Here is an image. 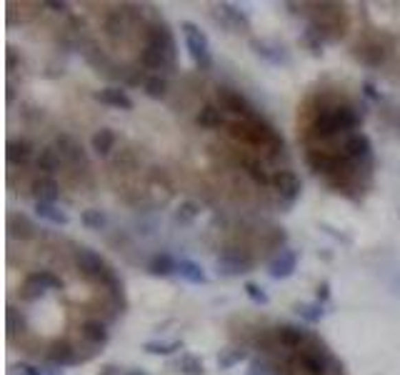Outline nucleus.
<instances>
[{
	"label": "nucleus",
	"mask_w": 400,
	"mask_h": 375,
	"mask_svg": "<svg viewBox=\"0 0 400 375\" xmlns=\"http://www.w3.org/2000/svg\"><path fill=\"white\" fill-rule=\"evenodd\" d=\"M363 125V113L348 100H335L333 105H318L313 111V120L303 133V146L311 148L313 140L325 143L338 135H351V130Z\"/></svg>",
	"instance_id": "f257e3e1"
},
{
	"label": "nucleus",
	"mask_w": 400,
	"mask_h": 375,
	"mask_svg": "<svg viewBox=\"0 0 400 375\" xmlns=\"http://www.w3.org/2000/svg\"><path fill=\"white\" fill-rule=\"evenodd\" d=\"M100 105H108V108H118V111H133L135 103L133 98L123 91V88H103L93 95Z\"/></svg>",
	"instance_id": "4be33fe9"
},
{
	"label": "nucleus",
	"mask_w": 400,
	"mask_h": 375,
	"mask_svg": "<svg viewBox=\"0 0 400 375\" xmlns=\"http://www.w3.org/2000/svg\"><path fill=\"white\" fill-rule=\"evenodd\" d=\"M175 368H178L183 375H203V373H205V365H203V361H200L198 355H193V353H183V355H180V361L175 363Z\"/></svg>",
	"instance_id": "2f4dec72"
},
{
	"label": "nucleus",
	"mask_w": 400,
	"mask_h": 375,
	"mask_svg": "<svg viewBox=\"0 0 400 375\" xmlns=\"http://www.w3.org/2000/svg\"><path fill=\"white\" fill-rule=\"evenodd\" d=\"M198 216H200V205H198V203L186 201V203H180L178 213H175V223H180V225H190V223H193Z\"/></svg>",
	"instance_id": "4c0bfd02"
},
{
	"label": "nucleus",
	"mask_w": 400,
	"mask_h": 375,
	"mask_svg": "<svg viewBox=\"0 0 400 375\" xmlns=\"http://www.w3.org/2000/svg\"><path fill=\"white\" fill-rule=\"evenodd\" d=\"M143 91L148 98H153V100H163V98L168 95V78L160 76V73H155V76L145 78V85Z\"/></svg>",
	"instance_id": "c756f323"
},
{
	"label": "nucleus",
	"mask_w": 400,
	"mask_h": 375,
	"mask_svg": "<svg viewBox=\"0 0 400 375\" xmlns=\"http://www.w3.org/2000/svg\"><path fill=\"white\" fill-rule=\"evenodd\" d=\"M195 125L200 130H215V128H228V120H225V113L221 111V105L208 103L195 113Z\"/></svg>",
	"instance_id": "6ab92c4d"
},
{
	"label": "nucleus",
	"mask_w": 400,
	"mask_h": 375,
	"mask_svg": "<svg viewBox=\"0 0 400 375\" xmlns=\"http://www.w3.org/2000/svg\"><path fill=\"white\" fill-rule=\"evenodd\" d=\"M296 312L305 320V323H311V326L320 323V320H323V315H325V310H323V306H320V303H298Z\"/></svg>",
	"instance_id": "c9c22d12"
},
{
	"label": "nucleus",
	"mask_w": 400,
	"mask_h": 375,
	"mask_svg": "<svg viewBox=\"0 0 400 375\" xmlns=\"http://www.w3.org/2000/svg\"><path fill=\"white\" fill-rule=\"evenodd\" d=\"M15 333H28V318L18 308L8 306V335L13 338Z\"/></svg>",
	"instance_id": "72a5a7b5"
},
{
	"label": "nucleus",
	"mask_w": 400,
	"mask_h": 375,
	"mask_svg": "<svg viewBox=\"0 0 400 375\" xmlns=\"http://www.w3.org/2000/svg\"><path fill=\"white\" fill-rule=\"evenodd\" d=\"M180 30H183V38H186V48L193 58L195 68L200 73H210L213 70V53H210V43H208V35L190 21L180 23Z\"/></svg>",
	"instance_id": "39448f33"
},
{
	"label": "nucleus",
	"mask_w": 400,
	"mask_h": 375,
	"mask_svg": "<svg viewBox=\"0 0 400 375\" xmlns=\"http://www.w3.org/2000/svg\"><path fill=\"white\" fill-rule=\"evenodd\" d=\"M323 43H325L323 38H320V35H318L315 30H311V28L300 35V45H305L313 56H323Z\"/></svg>",
	"instance_id": "58836bf2"
},
{
	"label": "nucleus",
	"mask_w": 400,
	"mask_h": 375,
	"mask_svg": "<svg viewBox=\"0 0 400 375\" xmlns=\"http://www.w3.org/2000/svg\"><path fill=\"white\" fill-rule=\"evenodd\" d=\"M298 260H300L298 250L283 248L276 258H273V260H270V265H268L270 278H273V280H285V278H290V275L296 273V268H298Z\"/></svg>",
	"instance_id": "2eb2a0df"
},
{
	"label": "nucleus",
	"mask_w": 400,
	"mask_h": 375,
	"mask_svg": "<svg viewBox=\"0 0 400 375\" xmlns=\"http://www.w3.org/2000/svg\"><path fill=\"white\" fill-rule=\"evenodd\" d=\"M340 153L353 163H366V160L373 158V140L366 133H351V135H345Z\"/></svg>",
	"instance_id": "4468645a"
},
{
	"label": "nucleus",
	"mask_w": 400,
	"mask_h": 375,
	"mask_svg": "<svg viewBox=\"0 0 400 375\" xmlns=\"http://www.w3.org/2000/svg\"><path fill=\"white\" fill-rule=\"evenodd\" d=\"M45 358H48L53 365L58 368H68V365H78V363H85V355H80L76 350V345L65 338H56L50 341L48 350H45Z\"/></svg>",
	"instance_id": "f8f14e48"
},
{
	"label": "nucleus",
	"mask_w": 400,
	"mask_h": 375,
	"mask_svg": "<svg viewBox=\"0 0 400 375\" xmlns=\"http://www.w3.org/2000/svg\"><path fill=\"white\" fill-rule=\"evenodd\" d=\"M311 335L305 328L300 326H276V338H278V348H283V350H298V348H303L305 343L311 341Z\"/></svg>",
	"instance_id": "dca6fc26"
},
{
	"label": "nucleus",
	"mask_w": 400,
	"mask_h": 375,
	"mask_svg": "<svg viewBox=\"0 0 400 375\" xmlns=\"http://www.w3.org/2000/svg\"><path fill=\"white\" fill-rule=\"evenodd\" d=\"M18 370H21L23 375H45L41 368H35V365H30V363H21V365H18Z\"/></svg>",
	"instance_id": "79ce46f5"
},
{
	"label": "nucleus",
	"mask_w": 400,
	"mask_h": 375,
	"mask_svg": "<svg viewBox=\"0 0 400 375\" xmlns=\"http://www.w3.org/2000/svg\"><path fill=\"white\" fill-rule=\"evenodd\" d=\"M5 155H8V163H10V166H28L30 160H33V155H38V153H35V148L30 140L18 138V140H8Z\"/></svg>",
	"instance_id": "5701e85b"
},
{
	"label": "nucleus",
	"mask_w": 400,
	"mask_h": 375,
	"mask_svg": "<svg viewBox=\"0 0 400 375\" xmlns=\"http://www.w3.org/2000/svg\"><path fill=\"white\" fill-rule=\"evenodd\" d=\"M115 143H118V135L113 128H100V130H96L93 133V138H90V148H93L98 155H103V158L115 148Z\"/></svg>",
	"instance_id": "cd10ccee"
},
{
	"label": "nucleus",
	"mask_w": 400,
	"mask_h": 375,
	"mask_svg": "<svg viewBox=\"0 0 400 375\" xmlns=\"http://www.w3.org/2000/svg\"><path fill=\"white\" fill-rule=\"evenodd\" d=\"M56 150L60 153L63 163H68L70 168L83 166L85 170H88V155H85L83 146H80L73 135H68V133H58L56 135Z\"/></svg>",
	"instance_id": "ddd939ff"
},
{
	"label": "nucleus",
	"mask_w": 400,
	"mask_h": 375,
	"mask_svg": "<svg viewBox=\"0 0 400 375\" xmlns=\"http://www.w3.org/2000/svg\"><path fill=\"white\" fill-rule=\"evenodd\" d=\"M98 375H118V365H105Z\"/></svg>",
	"instance_id": "49530a36"
},
{
	"label": "nucleus",
	"mask_w": 400,
	"mask_h": 375,
	"mask_svg": "<svg viewBox=\"0 0 400 375\" xmlns=\"http://www.w3.org/2000/svg\"><path fill=\"white\" fill-rule=\"evenodd\" d=\"M80 223H83V228H88V230H103L105 225H108V218H105L103 210L88 208L80 213Z\"/></svg>",
	"instance_id": "e433bc0d"
},
{
	"label": "nucleus",
	"mask_w": 400,
	"mask_h": 375,
	"mask_svg": "<svg viewBox=\"0 0 400 375\" xmlns=\"http://www.w3.org/2000/svg\"><path fill=\"white\" fill-rule=\"evenodd\" d=\"M183 280H188L190 285H205L208 275L203 271V265L195 263V260H188V258H180L178 260V271H175Z\"/></svg>",
	"instance_id": "a878e982"
},
{
	"label": "nucleus",
	"mask_w": 400,
	"mask_h": 375,
	"mask_svg": "<svg viewBox=\"0 0 400 375\" xmlns=\"http://www.w3.org/2000/svg\"><path fill=\"white\" fill-rule=\"evenodd\" d=\"M73 263H76V271L90 283H103L105 275L111 273V265L105 263V258L96 250L83 248V245L73 250Z\"/></svg>",
	"instance_id": "423d86ee"
},
{
	"label": "nucleus",
	"mask_w": 400,
	"mask_h": 375,
	"mask_svg": "<svg viewBox=\"0 0 400 375\" xmlns=\"http://www.w3.org/2000/svg\"><path fill=\"white\" fill-rule=\"evenodd\" d=\"M215 268L221 275L225 278H235V275H243V273H250L256 268V258L248 255V250L241 248H225L221 253V258L215 260Z\"/></svg>",
	"instance_id": "1a4fd4ad"
},
{
	"label": "nucleus",
	"mask_w": 400,
	"mask_h": 375,
	"mask_svg": "<svg viewBox=\"0 0 400 375\" xmlns=\"http://www.w3.org/2000/svg\"><path fill=\"white\" fill-rule=\"evenodd\" d=\"M145 353H151V355H173V353H178V350H183V341H148L143 345Z\"/></svg>",
	"instance_id": "473e14b6"
},
{
	"label": "nucleus",
	"mask_w": 400,
	"mask_h": 375,
	"mask_svg": "<svg viewBox=\"0 0 400 375\" xmlns=\"http://www.w3.org/2000/svg\"><path fill=\"white\" fill-rule=\"evenodd\" d=\"M215 18L225 30H233V33H248L253 28V23L241 8L233 5V3H218L215 5Z\"/></svg>",
	"instance_id": "9b49d317"
},
{
	"label": "nucleus",
	"mask_w": 400,
	"mask_h": 375,
	"mask_svg": "<svg viewBox=\"0 0 400 375\" xmlns=\"http://www.w3.org/2000/svg\"><path fill=\"white\" fill-rule=\"evenodd\" d=\"M45 8H50L53 13H68V3H43Z\"/></svg>",
	"instance_id": "37998d69"
},
{
	"label": "nucleus",
	"mask_w": 400,
	"mask_h": 375,
	"mask_svg": "<svg viewBox=\"0 0 400 375\" xmlns=\"http://www.w3.org/2000/svg\"><path fill=\"white\" fill-rule=\"evenodd\" d=\"M35 213L43 218V220L53 223V225H58V228H63V225H68L70 218L65 210H60L56 205V203H35Z\"/></svg>",
	"instance_id": "c85d7f7f"
},
{
	"label": "nucleus",
	"mask_w": 400,
	"mask_h": 375,
	"mask_svg": "<svg viewBox=\"0 0 400 375\" xmlns=\"http://www.w3.org/2000/svg\"><path fill=\"white\" fill-rule=\"evenodd\" d=\"M228 135L235 140H241V143H245V146L265 148L270 160H276L278 155H283V150H285L283 135H280L270 123H265L263 115H258V118H253V120H233V123H228Z\"/></svg>",
	"instance_id": "7ed1b4c3"
},
{
	"label": "nucleus",
	"mask_w": 400,
	"mask_h": 375,
	"mask_svg": "<svg viewBox=\"0 0 400 375\" xmlns=\"http://www.w3.org/2000/svg\"><path fill=\"white\" fill-rule=\"evenodd\" d=\"M215 95H218L221 111L233 113V115H238V120H253V118H258V115H260V113L256 111V105L250 103L248 98L243 95L241 91H235V88H228V85H218Z\"/></svg>",
	"instance_id": "0eeeda50"
},
{
	"label": "nucleus",
	"mask_w": 400,
	"mask_h": 375,
	"mask_svg": "<svg viewBox=\"0 0 400 375\" xmlns=\"http://www.w3.org/2000/svg\"><path fill=\"white\" fill-rule=\"evenodd\" d=\"M5 56H8V70H13L15 65H18V62H21V60H18V56H15V48H13V45H10V48H8V53H5Z\"/></svg>",
	"instance_id": "c03bdc74"
},
{
	"label": "nucleus",
	"mask_w": 400,
	"mask_h": 375,
	"mask_svg": "<svg viewBox=\"0 0 400 375\" xmlns=\"http://www.w3.org/2000/svg\"><path fill=\"white\" fill-rule=\"evenodd\" d=\"M270 185L276 188V193L280 195L283 208H293V205H296V201L300 198V193H303L300 178H298L293 170H276V173H273V181H270Z\"/></svg>",
	"instance_id": "9d476101"
},
{
	"label": "nucleus",
	"mask_w": 400,
	"mask_h": 375,
	"mask_svg": "<svg viewBox=\"0 0 400 375\" xmlns=\"http://www.w3.org/2000/svg\"><path fill=\"white\" fill-rule=\"evenodd\" d=\"M250 48L258 58L273 62V65H290V56L283 45H273V43L265 41H250Z\"/></svg>",
	"instance_id": "412c9836"
},
{
	"label": "nucleus",
	"mask_w": 400,
	"mask_h": 375,
	"mask_svg": "<svg viewBox=\"0 0 400 375\" xmlns=\"http://www.w3.org/2000/svg\"><path fill=\"white\" fill-rule=\"evenodd\" d=\"M80 338H83L85 343H90V345L96 348H103L105 343L111 341V333H108V328H105V323H100V320L90 318V320H83L80 323Z\"/></svg>",
	"instance_id": "aec40b11"
},
{
	"label": "nucleus",
	"mask_w": 400,
	"mask_h": 375,
	"mask_svg": "<svg viewBox=\"0 0 400 375\" xmlns=\"http://www.w3.org/2000/svg\"><path fill=\"white\" fill-rule=\"evenodd\" d=\"M8 236L15 240H35L38 238V225L23 213H10L8 216Z\"/></svg>",
	"instance_id": "a211bd4d"
},
{
	"label": "nucleus",
	"mask_w": 400,
	"mask_h": 375,
	"mask_svg": "<svg viewBox=\"0 0 400 375\" xmlns=\"http://www.w3.org/2000/svg\"><path fill=\"white\" fill-rule=\"evenodd\" d=\"M253 348L260 350V353H273V350H278L276 328H263V330H258L256 338H253Z\"/></svg>",
	"instance_id": "7c9ffc66"
},
{
	"label": "nucleus",
	"mask_w": 400,
	"mask_h": 375,
	"mask_svg": "<svg viewBox=\"0 0 400 375\" xmlns=\"http://www.w3.org/2000/svg\"><path fill=\"white\" fill-rule=\"evenodd\" d=\"M48 291H63V280L58 278L53 271H35L23 280L21 298L25 300V303H33V300L43 298Z\"/></svg>",
	"instance_id": "6e6552de"
},
{
	"label": "nucleus",
	"mask_w": 400,
	"mask_h": 375,
	"mask_svg": "<svg viewBox=\"0 0 400 375\" xmlns=\"http://www.w3.org/2000/svg\"><path fill=\"white\" fill-rule=\"evenodd\" d=\"M393 45H395V38L390 33L368 35V38H363V41H358L353 45V58L360 65H366V68H380V65L388 62Z\"/></svg>",
	"instance_id": "20e7f679"
},
{
	"label": "nucleus",
	"mask_w": 400,
	"mask_h": 375,
	"mask_svg": "<svg viewBox=\"0 0 400 375\" xmlns=\"http://www.w3.org/2000/svg\"><path fill=\"white\" fill-rule=\"evenodd\" d=\"M178 271V260L170 255V253H155V255L148 260V273L151 275H158V278H168Z\"/></svg>",
	"instance_id": "393cba45"
},
{
	"label": "nucleus",
	"mask_w": 400,
	"mask_h": 375,
	"mask_svg": "<svg viewBox=\"0 0 400 375\" xmlns=\"http://www.w3.org/2000/svg\"><path fill=\"white\" fill-rule=\"evenodd\" d=\"M60 166H63V158L56 150V146H43L38 150V155H35V168L43 175H53L56 170H60Z\"/></svg>",
	"instance_id": "b1692460"
},
{
	"label": "nucleus",
	"mask_w": 400,
	"mask_h": 375,
	"mask_svg": "<svg viewBox=\"0 0 400 375\" xmlns=\"http://www.w3.org/2000/svg\"><path fill=\"white\" fill-rule=\"evenodd\" d=\"M245 358H248V350H245V348H230V350H223V353L218 355V368L230 370L233 365L245 361Z\"/></svg>",
	"instance_id": "f704fd0d"
},
{
	"label": "nucleus",
	"mask_w": 400,
	"mask_h": 375,
	"mask_svg": "<svg viewBox=\"0 0 400 375\" xmlns=\"http://www.w3.org/2000/svg\"><path fill=\"white\" fill-rule=\"evenodd\" d=\"M241 168L245 170V175H248L250 181L260 188H268L270 181H273V175H268L265 166H263L258 158H241Z\"/></svg>",
	"instance_id": "bb28decb"
},
{
	"label": "nucleus",
	"mask_w": 400,
	"mask_h": 375,
	"mask_svg": "<svg viewBox=\"0 0 400 375\" xmlns=\"http://www.w3.org/2000/svg\"><path fill=\"white\" fill-rule=\"evenodd\" d=\"M125 375H145L143 370H131V373H125Z\"/></svg>",
	"instance_id": "de8ad7c7"
},
{
	"label": "nucleus",
	"mask_w": 400,
	"mask_h": 375,
	"mask_svg": "<svg viewBox=\"0 0 400 375\" xmlns=\"http://www.w3.org/2000/svg\"><path fill=\"white\" fill-rule=\"evenodd\" d=\"M363 93H366L370 100H380L378 91H375V85H373V83H363Z\"/></svg>",
	"instance_id": "a18cd8bd"
},
{
	"label": "nucleus",
	"mask_w": 400,
	"mask_h": 375,
	"mask_svg": "<svg viewBox=\"0 0 400 375\" xmlns=\"http://www.w3.org/2000/svg\"><path fill=\"white\" fill-rule=\"evenodd\" d=\"M30 190L35 195V203H58V198H60V183L53 175H38V178H33Z\"/></svg>",
	"instance_id": "f3484780"
},
{
	"label": "nucleus",
	"mask_w": 400,
	"mask_h": 375,
	"mask_svg": "<svg viewBox=\"0 0 400 375\" xmlns=\"http://www.w3.org/2000/svg\"><path fill=\"white\" fill-rule=\"evenodd\" d=\"M243 291H245V295H248L256 306H268L270 303V298H268V293L263 291L260 285H256V283H245L243 285Z\"/></svg>",
	"instance_id": "ea45409f"
},
{
	"label": "nucleus",
	"mask_w": 400,
	"mask_h": 375,
	"mask_svg": "<svg viewBox=\"0 0 400 375\" xmlns=\"http://www.w3.org/2000/svg\"><path fill=\"white\" fill-rule=\"evenodd\" d=\"M293 5V3H290ZM296 13H300L303 18H308V28L315 30L323 41H343L345 33H348V25H351V18H348V10L340 3H300Z\"/></svg>",
	"instance_id": "f03ea898"
},
{
	"label": "nucleus",
	"mask_w": 400,
	"mask_h": 375,
	"mask_svg": "<svg viewBox=\"0 0 400 375\" xmlns=\"http://www.w3.org/2000/svg\"><path fill=\"white\" fill-rule=\"evenodd\" d=\"M331 300V280H323V283H318L315 288V303H328Z\"/></svg>",
	"instance_id": "a19ab883"
}]
</instances>
